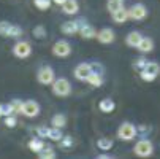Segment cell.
Wrapping results in <instances>:
<instances>
[{
  "label": "cell",
  "instance_id": "cell-2",
  "mask_svg": "<svg viewBox=\"0 0 160 159\" xmlns=\"http://www.w3.org/2000/svg\"><path fill=\"white\" fill-rule=\"evenodd\" d=\"M136 134H138V129L135 127V124H132V123H128V121L122 123V124L119 126V129H118V137H119L121 140H124V142L133 140V139L136 137Z\"/></svg>",
  "mask_w": 160,
  "mask_h": 159
},
{
  "label": "cell",
  "instance_id": "cell-31",
  "mask_svg": "<svg viewBox=\"0 0 160 159\" xmlns=\"http://www.w3.org/2000/svg\"><path fill=\"white\" fill-rule=\"evenodd\" d=\"M21 35H22V29H21L19 26L11 24L10 32H8V37H11V38H18V37H21Z\"/></svg>",
  "mask_w": 160,
  "mask_h": 159
},
{
  "label": "cell",
  "instance_id": "cell-22",
  "mask_svg": "<svg viewBox=\"0 0 160 159\" xmlns=\"http://www.w3.org/2000/svg\"><path fill=\"white\" fill-rule=\"evenodd\" d=\"M51 124H52L54 127H60V129H62V127L67 124V116H65V115H60V113H57V115L52 116Z\"/></svg>",
  "mask_w": 160,
  "mask_h": 159
},
{
  "label": "cell",
  "instance_id": "cell-10",
  "mask_svg": "<svg viewBox=\"0 0 160 159\" xmlns=\"http://www.w3.org/2000/svg\"><path fill=\"white\" fill-rule=\"evenodd\" d=\"M92 65H90L89 62H81L76 65V69H75V78L76 80H81V81H86L87 77L92 73Z\"/></svg>",
  "mask_w": 160,
  "mask_h": 159
},
{
  "label": "cell",
  "instance_id": "cell-37",
  "mask_svg": "<svg viewBox=\"0 0 160 159\" xmlns=\"http://www.w3.org/2000/svg\"><path fill=\"white\" fill-rule=\"evenodd\" d=\"M52 2H54L56 5H63V2H65V0H52Z\"/></svg>",
  "mask_w": 160,
  "mask_h": 159
},
{
  "label": "cell",
  "instance_id": "cell-14",
  "mask_svg": "<svg viewBox=\"0 0 160 159\" xmlns=\"http://www.w3.org/2000/svg\"><path fill=\"white\" fill-rule=\"evenodd\" d=\"M78 34H79L84 40H90V38H95V37H97V30H95L92 26H89L87 22H86L84 26H81V27H79Z\"/></svg>",
  "mask_w": 160,
  "mask_h": 159
},
{
  "label": "cell",
  "instance_id": "cell-12",
  "mask_svg": "<svg viewBox=\"0 0 160 159\" xmlns=\"http://www.w3.org/2000/svg\"><path fill=\"white\" fill-rule=\"evenodd\" d=\"M60 7H62V11L65 14H70V16H73V14H76L79 11L78 0H65L63 5H60Z\"/></svg>",
  "mask_w": 160,
  "mask_h": 159
},
{
  "label": "cell",
  "instance_id": "cell-17",
  "mask_svg": "<svg viewBox=\"0 0 160 159\" xmlns=\"http://www.w3.org/2000/svg\"><path fill=\"white\" fill-rule=\"evenodd\" d=\"M112 14V21L114 22H118V24H124V22L128 19V11L122 7V8H119L118 11H114V13H111Z\"/></svg>",
  "mask_w": 160,
  "mask_h": 159
},
{
  "label": "cell",
  "instance_id": "cell-7",
  "mask_svg": "<svg viewBox=\"0 0 160 159\" xmlns=\"http://www.w3.org/2000/svg\"><path fill=\"white\" fill-rule=\"evenodd\" d=\"M37 80H38L41 84H44V86L52 84V81L56 80L54 70L51 69L49 65H44V67H41V69L38 70V73H37Z\"/></svg>",
  "mask_w": 160,
  "mask_h": 159
},
{
  "label": "cell",
  "instance_id": "cell-3",
  "mask_svg": "<svg viewBox=\"0 0 160 159\" xmlns=\"http://www.w3.org/2000/svg\"><path fill=\"white\" fill-rule=\"evenodd\" d=\"M158 73H160V65L157 62H149L148 61V64L144 65V69L140 72V77H141V80L149 83V81H154L158 77Z\"/></svg>",
  "mask_w": 160,
  "mask_h": 159
},
{
  "label": "cell",
  "instance_id": "cell-29",
  "mask_svg": "<svg viewBox=\"0 0 160 159\" xmlns=\"http://www.w3.org/2000/svg\"><path fill=\"white\" fill-rule=\"evenodd\" d=\"M59 142H60V146H62L63 150H68V148H72V146H73V139L70 137V135H67V137H62Z\"/></svg>",
  "mask_w": 160,
  "mask_h": 159
},
{
  "label": "cell",
  "instance_id": "cell-6",
  "mask_svg": "<svg viewBox=\"0 0 160 159\" xmlns=\"http://www.w3.org/2000/svg\"><path fill=\"white\" fill-rule=\"evenodd\" d=\"M13 54L19 59H27L32 54V46L29 41H16L13 46Z\"/></svg>",
  "mask_w": 160,
  "mask_h": 159
},
{
  "label": "cell",
  "instance_id": "cell-4",
  "mask_svg": "<svg viewBox=\"0 0 160 159\" xmlns=\"http://www.w3.org/2000/svg\"><path fill=\"white\" fill-rule=\"evenodd\" d=\"M133 153L138 157H149L154 153V145L151 143V140L141 139L140 142H136V145L133 146Z\"/></svg>",
  "mask_w": 160,
  "mask_h": 159
},
{
  "label": "cell",
  "instance_id": "cell-15",
  "mask_svg": "<svg viewBox=\"0 0 160 159\" xmlns=\"http://www.w3.org/2000/svg\"><path fill=\"white\" fill-rule=\"evenodd\" d=\"M141 38H143V35H141L138 30H133V32H130V34L125 37V43H127V46H130V48H136Z\"/></svg>",
  "mask_w": 160,
  "mask_h": 159
},
{
  "label": "cell",
  "instance_id": "cell-32",
  "mask_svg": "<svg viewBox=\"0 0 160 159\" xmlns=\"http://www.w3.org/2000/svg\"><path fill=\"white\" fill-rule=\"evenodd\" d=\"M37 134H38V137H40V139H46L48 135H49V127H46V126H40V127L37 129Z\"/></svg>",
  "mask_w": 160,
  "mask_h": 159
},
{
  "label": "cell",
  "instance_id": "cell-13",
  "mask_svg": "<svg viewBox=\"0 0 160 159\" xmlns=\"http://www.w3.org/2000/svg\"><path fill=\"white\" fill-rule=\"evenodd\" d=\"M60 30L65 35H75V34H78V30H79L78 21H65L63 24L60 26Z\"/></svg>",
  "mask_w": 160,
  "mask_h": 159
},
{
  "label": "cell",
  "instance_id": "cell-33",
  "mask_svg": "<svg viewBox=\"0 0 160 159\" xmlns=\"http://www.w3.org/2000/svg\"><path fill=\"white\" fill-rule=\"evenodd\" d=\"M146 64H148V59H144V57H140L138 61H135V62H133V67H135V69H140V70H143Z\"/></svg>",
  "mask_w": 160,
  "mask_h": 159
},
{
  "label": "cell",
  "instance_id": "cell-35",
  "mask_svg": "<svg viewBox=\"0 0 160 159\" xmlns=\"http://www.w3.org/2000/svg\"><path fill=\"white\" fill-rule=\"evenodd\" d=\"M3 118H5V126L7 127H14L18 124V119L14 116H11V115L10 116H3Z\"/></svg>",
  "mask_w": 160,
  "mask_h": 159
},
{
  "label": "cell",
  "instance_id": "cell-16",
  "mask_svg": "<svg viewBox=\"0 0 160 159\" xmlns=\"http://www.w3.org/2000/svg\"><path fill=\"white\" fill-rule=\"evenodd\" d=\"M138 48L141 53H151L152 50H154V41L149 38V37H143L141 40H140V43H138Z\"/></svg>",
  "mask_w": 160,
  "mask_h": 159
},
{
  "label": "cell",
  "instance_id": "cell-19",
  "mask_svg": "<svg viewBox=\"0 0 160 159\" xmlns=\"http://www.w3.org/2000/svg\"><path fill=\"white\" fill-rule=\"evenodd\" d=\"M86 81H87L90 86H94V87H100V86L103 84V78H102V75L97 73V72H92V73L87 77Z\"/></svg>",
  "mask_w": 160,
  "mask_h": 159
},
{
  "label": "cell",
  "instance_id": "cell-26",
  "mask_svg": "<svg viewBox=\"0 0 160 159\" xmlns=\"http://www.w3.org/2000/svg\"><path fill=\"white\" fill-rule=\"evenodd\" d=\"M13 113H14V110H13L11 102H10V103H2V105H0V115H2V116H10V115H13Z\"/></svg>",
  "mask_w": 160,
  "mask_h": 159
},
{
  "label": "cell",
  "instance_id": "cell-11",
  "mask_svg": "<svg viewBox=\"0 0 160 159\" xmlns=\"http://www.w3.org/2000/svg\"><path fill=\"white\" fill-rule=\"evenodd\" d=\"M97 38H98V41H100L102 45H109V43H112V41H114L116 35H114L112 29L105 27V29H102V30L97 34Z\"/></svg>",
  "mask_w": 160,
  "mask_h": 159
},
{
  "label": "cell",
  "instance_id": "cell-18",
  "mask_svg": "<svg viewBox=\"0 0 160 159\" xmlns=\"http://www.w3.org/2000/svg\"><path fill=\"white\" fill-rule=\"evenodd\" d=\"M98 108L103 113H111V111H114V108H116V103H114V100H111L109 97H106V99H102L100 100Z\"/></svg>",
  "mask_w": 160,
  "mask_h": 159
},
{
  "label": "cell",
  "instance_id": "cell-5",
  "mask_svg": "<svg viewBox=\"0 0 160 159\" xmlns=\"http://www.w3.org/2000/svg\"><path fill=\"white\" fill-rule=\"evenodd\" d=\"M72 53V45L68 43L67 40H57L54 45H52V54L60 57V59H65L68 57Z\"/></svg>",
  "mask_w": 160,
  "mask_h": 159
},
{
  "label": "cell",
  "instance_id": "cell-36",
  "mask_svg": "<svg viewBox=\"0 0 160 159\" xmlns=\"http://www.w3.org/2000/svg\"><path fill=\"white\" fill-rule=\"evenodd\" d=\"M98 159H109L111 156H108V154H100V156H97Z\"/></svg>",
  "mask_w": 160,
  "mask_h": 159
},
{
  "label": "cell",
  "instance_id": "cell-20",
  "mask_svg": "<svg viewBox=\"0 0 160 159\" xmlns=\"http://www.w3.org/2000/svg\"><path fill=\"white\" fill-rule=\"evenodd\" d=\"M44 146V142L41 140V139H30L29 140V150L30 151H33V153H38L40 150H43Z\"/></svg>",
  "mask_w": 160,
  "mask_h": 159
},
{
  "label": "cell",
  "instance_id": "cell-28",
  "mask_svg": "<svg viewBox=\"0 0 160 159\" xmlns=\"http://www.w3.org/2000/svg\"><path fill=\"white\" fill-rule=\"evenodd\" d=\"M33 37L35 38H44L46 37V29H44V26H35L33 27Z\"/></svg>",
  "mask_w": 160,
  "mask_h": 159
},
{
  "label": "cell",
  "instance_id": "cell-34",
  "mask_svg": "<svg viewBox=\"0 0 160 159\" xmlns=\"http://www.w3.org/2000/svg\"><path fill=\"white\" fill-rule=\"evenodd\" d=\"M11 105H13V110H14V113H21V111H22V100H19V99H14V100H11Z\"/></svg>",
  "mask_w": 160,
  "mask_h": 159
},
{
  "label": "cell",
  "instance_id": "cell-25",
  "mask_svg": "<svg viewBox=\"0 0 160 159\" xmlns=\"http://www.w3.org/2000/svg\"><path fill=\"white\" fill-rule=\"evenodd\" d=\"M63 137V134L60 132V127H49V135H48V139L54 140V142H59L60 139Z\"/></svg>",
  "mask_w": 160,
  "mask_h": 159
},
{
  "label": "cell",
  "instance_id": "cell-27",
  "mask_svg": "<svg viewBox=\"0 0 160 159\" xmlns=\"http://www.w3.org/2000/svg\"><path fill=\"white\" fill-rule=\"evenodd\" d=\"M33 5H35L38 10L44 11V10H48V8L51 7V0H33Z\"/></svg>",
  "mask_w": 160,
  "mask_h": 159
},
{
  "label": "cell",
  "instance_id": "cell-1",
  "mask_svg": "<svg viewBox=\"0 0 160 159\" xmlns=\"http://www.w3.org/2000/svg\"><path fill=\"white\" fill-rule=\"evenodd\" d=\"M52 93L57 97H68L72 93V84L67 78H57L52 81Z\"/></svg>",
  "mask_w": 160,
  "mask_h": 159
},
{
  "label": "cell",
  "instance_id": "cell-38",
  "mask_svg": "<svg viewBox=\"0 0 160 159\" xmlns=\"http://www.w3.org/2000/svg\"><path fill=\"white\" fill-rule=\"evenodd\" d=\"M0 116H2V115H0Z\"/></svg>",
  "mask_w": 160,
  "mask_h": 159
},
{
  "label": "cell",
  "instance_id": "cell-23",
  "mask_svg": "<svg viewBox=\"0 0 160 159\" xmlns=\"http://www.w3.org/2000/svg\"><path fill=\"white\" fill-rule=\"evenodd\" d=\"M97 146L100 150H103V151H109L112 148V140L108 139V137H102V139L97 140Z\"/></svg>",
  "mask_w": 160,
  "mask_h": 159
},
{
  "label": "cell",
  "instance_id": "cell-24",
  "mask_svg": "<svg viewBox=\"0 0 160 159\" xmlns=\"http://www.w3.org/2000/svg\"><path fill=\"white\" fill-rule=\"evenodd\" d=\"M106 5H108V11L114 13V11H118L119 8L124 7V0H108Z\"/></svg>",
  "mask_w": 160,
  "mask_h": 159
},
{
  "label": "cell",
  "instance_id": "cell-30",
  "mask_svg": "<svg viewBox=\"0 0 160 159\" xmlns=\"http://www.w3.org/2000/svg\"><path fill=\"white\" fill-rule=\"evenodd\" d=\"M10 27H11V24L8 21H0V35H2V37H8Z\"/></svg>",
  "mask_w": 160,
  "mask_h": 159
},
{
  "label": "cell",
  "instance_id": "cell-8",
  "mask_svg": "<svg viewBox=\"0 0 160 159\" xmlns=\"http://www.w3.org/2000/svg\"><path fill=\"white\" fill-rule=\"evenodd\" d=\"M22 115L27 116V118H35L40 115V105L38 102L35 100H26V102H22Z\"/></svg>",
  "mask_w": 160,
  "mask_h": 159
},
{
  "label": "cell",
  "instance_id": "cell-21",
  "mask_svg": "<svg viewBox=\"0 0 160 159\" xmlns=\"http://www.w3.org/2000/svg\"><path fill=\"white\" fill-rule=\"evenodd\" d=\"M37 154H38L40 159H54L56 157V151L52 148H48V146H44L43 150H40Z\"/></svg>",
  "mask_w": 160,
  "mask_h": 159
},
{
  "label": "cell",
  "instance_id": "cell-9",
  "mask_svg": "<svg viewBox=\"0 0 160 159\" xmlns=\"http://www.w3.org/2000/svg\"><path fill=\"white\" fill-rule=\"evenodd\" d=\"M146 16H148V8L143 3H136L128 10V19L143 21V19H146Z\"/></svg>",
  "mask_w": 160,
  "mask_h": 159
}]
</instances>
